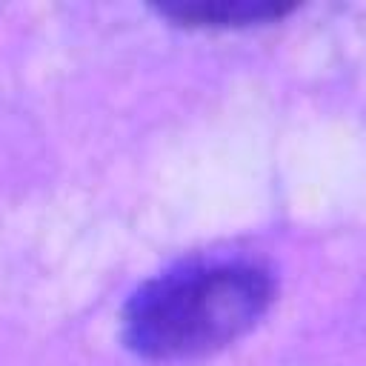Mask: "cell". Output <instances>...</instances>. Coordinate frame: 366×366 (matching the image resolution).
I'll list each match as a JSON object with an SVG mask.
<instances>
[{
	"label": "cell",
	"mask_w": 366,
	"mask_h": 366,
	"mask_svg": "<svg viewBox=\"0 0 366 366\" xmlns=\"http://www.w3.org/2000/svg\"><path fill=\"white\" fill-rule=\"evenodd\" d=\"M274 303V277L249 260L194 263L140 286L123 309V343L154 363L197 360L252 332Z\"/></svg>",
	"instance_id": "1"
},
{
	"label": "cell",
	"mask_w": 366,
	"mask_h": 366,
	"mask_svg": "<svg viewBox=\"0 0 366 366\" xmlns=\"http://www.w3.org/2000/svg\"><path fill=\"white\" fill-rule=\"evenodd\" d=\"M292 3L272 0H177L163 3L157 11L180 26H203V29H237V26H263L289 14Z\"/></svg>",
	"instance_id": "2"
}]
</instances>
